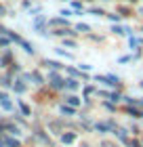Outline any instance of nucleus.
Listing matches in <instances>:
<instances>
[{
    "label": "nucleus",
    "instance_id": "1",
    "mask_svg": "<svg viewBox=\"0 0 143 147\" xmlns=\"http://www.w3.org/2000/svg\"><path fill=\"white\" fill-rule=\"evenodd\" d=\"M76 135H63V143H74Z\"/></svg>",
    "mask_w": 143,
    "mask_h": 147
},
{
    "label": "nucleus",
    "instance_id": "2",
    "mask_svg": "<svg viewBox=\"0 0 143 147\" xmlns=\"http://www.w3.org/2000/svg\"><path fill=\"white\" fill-rule=\"evenodd\" d=\"M67 88H78V82H76V80H67Z\"/></svg>",
    "mask_w": 143,
    "mask_h": 147
},
{
    "label": "nucleus",
    "instance_id": "3",
    "mask_svg": "<svg viewBox=\"0 0 143 147\" xmlns=\"http://www.w3.org/2000/svg\"><path fill=\"white\" fill-rule=\"evenodd\" d=\"M67 101H70V105H78V97H70Z\"/></svg>",
    "mask_w": 143,
    "mask_h": 147
},
{
    "label": "nucleus",
    "instance_id": "4",
    "mask_svg": "<svg viewBox=\"0 0 143 147\" xmlns=\"http://www.w3.org/2000/svg\"><path fill=\"white\" fill-rule=\"evenodd\" d=\"M61 111H63V113H74V109H72V107H65V105L61 107Z\"/></svg>",
    "mask_w": 143,
    "mask_h": 147
},
{
    "label": "nucleus",
    "instance_id": "5",
    "mask_svg": "<svg viewBox=\"0 0 143 147\" xmlns=\"http://www.w3.org/2000/svg\"><path fill=\"white\" fill-rule=\"evenodd\" d=\"M78 30H80V32H88V25H82V23H80V25H78Z\"/></svg>",
    "mask_w": 143,
    "mask_h": 147
},
{
    "label": "nucleus",
    "instance_id": "6",
    "mask_svg": "<svg viewBox=\"0 0 143 147\" xmlns=\"http://www.w3.org/2000/svg\"><path fill=\"white\" fill-rule=\"evenodd\" d=\"M0 13H4V9H2V6H0Z\"/></svg>",
    "mask_w": 143,
    "mask_h": 147
}]
</instances>
